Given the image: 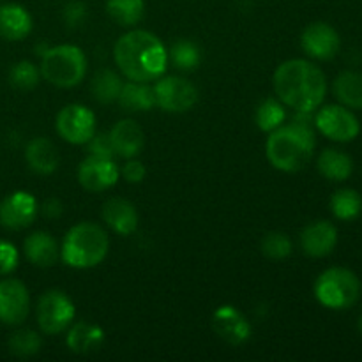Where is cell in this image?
<instances>
[{
    "instance_id": "6da1fadb",
    "label": "cell",
    "mask_w": 362,
    "mask_h": 362,
    "mask_svg": "<svg viewBox=\"0 0 362 362\" xmlns=\"http://www.w3.org/2000/svg\"><path fill=\"white\" fill-rule=\"evenodd\" d=\"M272 85L279 101L296 112H315L327 94L324 71L306 59H290L279 64Z\"/></svg>"
},
{
    "instance_id": "7a4b0ae2",
    "label": "cell",
    "mask_w": 362,
    "mask_h": 362,
    "mask_svg": "<svg viewBox=\"0 0 362 362\" xmlns=\"http://www.w3.org/2000/svg\"><path fill=\"white\" fill-rule=\"evenodd\" d=\"M113 59L127 80L145 83L161 78L168 66V52L163 41L144 28L120 35L113 46Z\"/></svg>"
},
{
    "instance_id": "3957f363",
    "label": "cell",
    "mask_w": 362,
    "mask_h": 362,
    "mask_svg": "<svg viewBox=\"0 0 362 362\" xmlns=\"http://www.w3.org/2000/svg\"><path fill=\"white\" fill-rule=\"evenodd\" d=\"M313 112H296L290 124L271 131L265 144V156L276 170L296 173L311 161L317 147Z\"/></svg>"
},
{
    "instance_id": "277c9868",
    "label": "cell",
    "mask_w": 362,
    "mask_h": 362,
    "mask_svg": "<svg viewBox=\"0 0 362 362\" xmlns=\"http://www.w3.org/2000/svg\"><path fill=\"white\" fill-rule=\"evenodd\" d=\"M110 251V237L103 226L81 221L71 226L60 244V258L71 269H92L101 264Z\"/></svg>"
},
{
    "instance_id": "5b68a950",
    "label": "cell",
    "mask_w": 362,
    "mask_h": 362,
    "mask_svg": "<svg viewBox=\"0 0 362 362\" xmlns=\"http://www.w3.org/2000/svg\"><path fill=\"white\" fill-rule=\"evenodd\" d=\"M41 78L59 88H73L87 74V57L76 45H57L41 55Z\"/></svg>"
},
{
    "instance_id": "8992f818",
    "label": "cell",
    "mask_w": 362,
    "mask_h": 362,
    "mask_svg": "<svg viewBox=\"0 0 362 362\" xmlns=\"http://www.w3.org/2000/svg\"><path fill=\"white\" fill-rule=\"evenodd\" d=\"M361 279L345 267H331L315 281V297L327 310H349L361 297Z\"/></svg>"
},
{
    "instance_id": "52a82bcc",
    "label": "cell",
    "mask_w": 362,
    "mask_h": 362,
    "mask_svg": "<svg viewBox=\"0 0 362 362\" xmlns=\"http://www.w3.org/2000/svg\"><path fill=\"white\" fill-rule=\"evenodd\" d=\"M76 317L73 299L62 290H46L35 304V320L42 334L57 336L66 332Z\"/></svg>"
},
{
    "instance_id": "ba28073f",
    "label": "cell",
    "mask_w": 362,
    "mask_h": 362,
    "mask_svg": "<svg viewBox=\"0 0 362 362\" xmlns=\"http://www.w3.org/2000/svg\"><path fill=\"white\" fill-rule=\"evenodd\" d=\"M315 127L325 138L339 144H346L359 136L361 122L350 108L343 105H327L315 115Z\"/></svg>"
},
{
    "instance_id": "9c48e42d",
    "label": "cell",
    "mask_w": 362,
    "mask_h": 362,
    "mask_svg": "<svg viewBox=\"0 0 362 362\" xmlns=\"http://www.w3.org/2000/svg\"><path fill=\"white\" fill-rule=\"evenodd\" d=\"M156 106L168 113L189 112L198 101V88L189 80L180 76L158 78L154 83Z\"/></svg>"
},
{
    "instance_id": "30bf717a",
    "label": "cell",
    "mask_w": 362,
    "mask_h": 362,
    "mask_svg": "<svg viewBox=\"0 0 362 362\" xmlns=\"http://www.w3.org/2000/svg\"><path fill=\"white\" fill-rule=\"evenodd\" d=\"M95 113L88 106L73 105L64 106L57 115V133L62 140L73 145H85L95 133Z\"/></svg>"
},
{
    "instance_id": "8fae6325",
    "label": "cell",
    "mask_w": 362,
    "mask_h": 362,
    "mask_svg": "<svg viewBox=\"0 0 362 362\" xmlns=\"http://www.w3.org/2000/svg\"><path fill=\"white\" fill-rule=\"evenodd\" d=\"M30 313V293L21 279H0V324L16 327Z\"/></svg>"
},
{
    "instance_id": "7c38bea8",
    "label": "cell",
    "mask_w": 362,
    "mask_h": 362,
    "mask_svg": "<svg viewBox=\"0 0 362 362\" xmlns=\"http://www.w3.org/2000/svg\"><path fill=\"white\" fill-rule=\"evenodd\" d=\"M39 214L37 200L28 191H13L0 200V226L6 230H25Z\"/></svg>"
},
{
    "instance_id": "4fadbf2b",
    "label": "cell",
    "mask_w": 362,
    "mask_h": 362,
    "mask_svg": "<svg viewBox=\"0 0 362 362\" xmlns=\"http://www.w3.org/2000/svg\"><path fill=\"white\" fill-rule=\"evenodd\" d=\"M76 177L83 189L90 193H101L119 182L120 168L117 166L115 159L88 154V158L78 165Z\"/></svg>"
},
{
    "instance_id": "5bb4252c",
    "label": "cell",
    "mask_w": 362,
    "mask_h": 362,
    "mask_svg": "<svg viewBox=\"0 0 362 362\" xmlns=\"http://www.w3.org/2000/svg\"><path fill=\"white\" fill-rule=\"evenodd\" d=\"M339 46H341L339 34L325 21H315L308 25L300 35V48L315 60L334 59L339 52Z\"/></svg>"
},
{
    "instance_id": "9a60e30c",
    "label": "cell",
    "mask_w": 362,
    "mask_h": 362,
    "mask_svg": "<svg viewBox=\"0 0 362 362\" xmlns=\"http://www.w3.org/2000/svg\"><path fill=\"white\" fill-rule=\"evenodd\" d=\"M212 329L230 345H244L251 338V324L237 308L230 304L218 308L212 313Z\"/></svg>"
},
{
    "instance_id": "2e32d148",
    "label": "cell",
    "mask_w": 362,
    "mask_h": 362,
    "mask_svg": "<svg viewBox=\"0 0 362 362\" xmlns=\"http://www.w3.org/2000/svg\"><path fill=\"white\" fill-rule=\"evenodd\" d=\"M338 244V228L331 221H313L300 232V247L311 258H324L334 251Z\"/></svg>"
},
{
    "instance_id": "e0dca14e",
    "label": "cell",
    "mask_w": 362,
    "mask_h": 362,
    "mask_svg": "<svg viewBox=\"0 0 362 362\" xmlns=\"http://www.w3.org/2000/svg\"><path fill=\"white\" fill-rule=\"evenodd\" d=\"M103 221L119 235H131L138 230V211L133 202L122 197H113L103 205Z\"/></svg>"
},
{
    "instance_id": "ac0fdd59",
    "label": "cell",
    "mask_w": 362,
    "mask_h": 362,
    "mask_svg": "<svg viewBox=\"0 0 362 362\" xmlns=\"http://www.w3.org/2000/svg\"><path fill=\"white\" fill-rule=\"evenodd\" d=\"M110 140H112L113 151L117 158L131 159L136 158L145 145V134L140 124L133 119H122L112 127L110 131Z\"/></svg>"
},
{
    "instance_id": "d6986e66",
    "label": "cell",
    "mask_w": 362,
    "mask_h": 362,
    "mask_svg": "<svg viewBox=\"0 0 362 362\" xmlns=\"http://www.w3.org/2000/svg\"><path fill=\"white\" fill-rule=\"evenodd\" d=\"M23 253L32 265L39 269H49L60 258V246L55 237L45 230L32 232L23 240Z\"/></svg>"
},
{
    "instance_id": "ffe728a7",
    "label": "cell",
    "mask_w": 362,
    "mask_h": 362,
    "mask_svg": "<svg viewBox=\"0 0 362 362\" xmlns=\"http://www.w3.org/2000/svg\"><path fill=\"white\" fill-rule=\"evenodd\" d=\"M25 161L37 175H52L60 165V156L55 144L46 136L32 138L25 148Z\"/></svg>"
},
{
    "instance_id": "44dd1931",
    "label": "cell",
    "mask_w": 362,
    "mask_h": 362,
    "mask_svg": "<svg viewBox=\"0 0 362 362\" xmlns=\"http://www.w3.org/2000/svg\"><path fill=\"white\" fill-rule=\"evenodd\" d=\"M34 21L30 13L20 4H2L0 6V37L6 41H23L32 32Z\"/></svg>"
},
{
    "instance_id": "7402d4cb",
    "label": "cell",
    "mask_w": 362,
    "mask_h": 362,
    "mask_svg": "<svg viewBox=\"0 0 362 362\" xmlns=\"http://www.w3.org/2000/svg\"><path fill=\"white\" fill-rule=\"evenodd\" d=\"M105 343V331L99 325L90 324V322H78V324H71L69 331H67L66 345L73 354H85L98 352Z\"/></svg>"
},
{
    "instance_id": "603a6c76",
    "label": "cell",
    "mask_w": 362,
    "mask_h": 362,
    "mask_svg": "<svg viewBox=\"0 0 362 362\" xmlns=\"http://www.w3.org/2000/svg\"><path fill=\"white\" fill-rule=\"evenodd\" d=\"M120 108L129 113H144L156 106L154 87H151L145 81H126L122 85L119 99H117Z\"/></svg>"
},
{
    "instance_id": "cb8c5ba5",
    "label": "cell",
    "mask_w": 362,
    "mask_h": 362,
    "mask_svg": "<svg viewBox=\"0 0 362 362\" xmlns=\"http://www.w3.org/2000/svg\"><path fill=\"white\" fill-rule=\"evenodd\" d=\"M317 168L322 175L332 182H343L354 172V161L346 152L338 148H325L317 159Z\"/></svg>"
},
{
    "instance_id": "d4e9b609",
    "label": "cell",
    "mask_w": 362,
    "mask_h": 362,
    "mask_svg": "<svg viewBox=\"0 0 362 362\" xmlns=\"http://www.w3.org/2000/svg\"><path fill=\"white\" fill-rule=\"evenodd\" d=\"M332 92L343 106L350 110H362V73L343 71L332 83Z\"/></svg>"
},
{
    "instance_id": "484cf974",
    "label": "cell",
    "mask_w": 362,
    "mask_h": 362,
    "mask_svg": "<svg viewBox=\"0 0 362 362\" xmlns=\"http://www.w3.org/2000/svg\"><path fill=\"white\" fill-rule=\"evenodd\" d=\"M122 85V76L119 73L113 69H99L92 76L90 94L101 105H110V103H117Z\"/></svg>"
},
{
    "instance_id": "4316f807",
    "label": "cell",
    "mask_w": 362,
    "mask_h": 362,
    "mask_svg": "<svg viewBox=\"0 0 362 362\" xmlns=\"http://www.w3.org/2000/svg\"><path fill=\"white\" fill-rule=\"evenodd\" d=\"M106 13L120 27H134L145 14L144 0H106Z\"/></svg>"
},
{
    "instance_id": "83f0119b",
    "label": "cell",
    "mask_w": 362,
    "mask_h": 362,
    "mask_svg": "<svg viewBox=\"0 0 362 362\" xmlns=\"http://www.w3.org/2000/svg\"><path fill=\"white\" fill-rule=\"evenodd\" d=\"M286 120V110L285 105L279 101L278 98H267L264 101L258 103L257 112H255V122H257L258 129L264 133H271V131L278 129L283 126Z\"/></svg>"
},
{
    "instance_id": "f1b7e54d",
    "label": "cell",
    "mask_w": 362,
    "mask_h": 362,
    "mask_svg": "<svg viewBox=\"0 0 362 362\" xmlns=\"http://www.w3.org/2000/svg\"><path fill=\"white\" fill-rule=\"evenodd\" d=\"M168 60L180 71H194L202 62L200 46L189 39H179L168 49Z\"/></svg>"
},
{
    "instance_id": "f546056e",
    "label": "cell",
    "mask_w": 362,
    "mask_h": 362,
    "mask_svg": "<svg viewBox=\"0 0 362 362\" xmlns=\"http://www.w3.org/2000/svg\"><path fill=\"white\" fill-rule=\"evenodd\" d=\"M331 212L334 214V218L341 219V221H352L361 216L362 197L350 187L336 191L331 197Z\"/></svg>"
},
{
    "instance_id": "4dcf8cb0",
    "label": "cell",
    "mask_w": 362,
    "mask_h": 362,
    "mask_svg": "<svg viewBox=\"0 0 362 362\" xmlns=\"http://www.w3.org/2000/svg\"><path fill=\"white\" fill-rule=\"evenodd\" d=\"M42 339L39 332L32 331V329H18L13 332L7 341V349L13 356L16 357H32L41 350Z\"/></svg>"
},
{
    "instance_id": "1f68e13d",
    "label": "cell",
    "mask_w": 362,
    "mask_h": 362,
    "mask_svg": "<svg viewBox=\"0 0 362 362\" xmlns=\"http://www.w3.org/2000/svg\"><path fill=\"white\" fill-rule=\"evenodd\" d=\"M41 69L30 60H20L9 71V83L18 90H32L39 85Z\"/></svg>"
},
{
    "instance_id": "d6a6232c",
    "label": "cell",
    "mask_w": 362,
    "mask_h": 362,
    "mask_svg": "<svg viewBox=\"0 0 362 362\" xmlns=\"http://www.w3.org/2000/svg\"><path fill=\"white\" fill-rule=\"evenodd\" d=\"M262 253L271 260H285L292 255L293 244L286 233L283 232H269L265 233L260 243Z\"/></svg>"
},
{
    "instance_id": "836d02e7",
    "label": "cell",
    "mask_w": 362,
    "mask_h": 362,
    "mask_svg": "<svg viewBox=\"0 0 362 362\" xmlns=\"http://www.w3.org/2000/svg\"><path fill=\"white\" fill-rule=\"evenodd\" d=\"M20 264V251L13 243L0 239V276H9Z\"/></svg>"
},
{
    "instance_id": "e575fe53",
    "label": "cell",
    "mask_w": 362,
    "mask_h": 362,
    "mask_svg": "<svg viewBox=\"0 0 362 362\" xmlns=\"http://www.w3.org/2000/svg\"><path fill=\"white\" fill-rule=\"evenodd\" d=\"M85 145H87L88 154L101 156V158H110V159L117 158L108 133H94L90 140H88Z\"/></svg>"
},
{
    "instance_id": "d590c367",
    "label": "cell",
    "mask_w": 362,
    "mask_h": 362,
    "mask_svg": "<svg viewBox=\"0 0 362 362\" xmlns=\"http://www.w3.org/2000/svg\"><path fill=\"white\" fill-rule=\"evenodd\" d=\"M87 6L83 2H69L62 11V20L66 23L67 28H78L85 23L87 20Z\"/></svg>"
},
{
    "instance_id": "8d00e7d4",
    "label": "cell",
    "mask_w": 362,
    "mask_h": 362,
    "mask_svg": "<svg viewBox=\"0 0 362 362\" xmlns=\"http://www.w3.org/2000/svg\"><path fill=\"white\" fill-rule=\"evenodd\" d=\"M120 175L124 177V180L129 184H140L141 180L145 179V175H147V170H145L144 163L138 161V159L131 158L127 159L126 165L122 166V170H120Z\"/></svg>"
},
{
    "instance_id": "74e56055",
    "label": "cell",
    "mask_w": 362,
    "mask_h": 362,
    "mask_svg": "<svg viewBox=\"0 0 362 362\" xmlns=\"http://www.w3.org/2000/svg\"><path fill=\"white\" fill-rule=\"evenodd\" d=\"M39 209H41L42 216L48 219H59L64 212V205L59 198H48V200L42 202Z\"/></svg>"
},
{
    "instance_id": "f35d334b",
    "label": "cell",
    "mask_w": 362,
    "mask_h": 362,
    "mask_svg": "<svg viewBox=\"0 0 362 362\" xmlns=\"http://www.w3.org/2000/svg\"><path fill=\"white\" fill-rule=\"evenodd\" d=\"M357 329H359V332L362 334V315L359 317V322H357Z\"/></svg>"
}]
</instances>
